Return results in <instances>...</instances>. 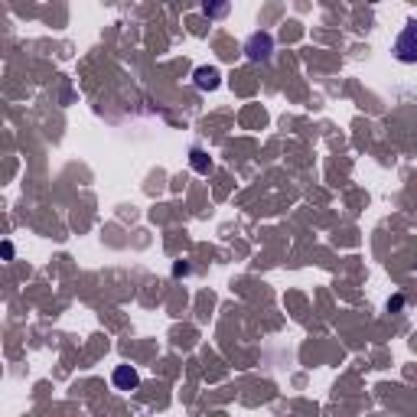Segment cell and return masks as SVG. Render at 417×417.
<instances>
[{"instance_id":"obj_5","label":"cell","mask_w":417,"mask_h":417,"mask_svg":"<svg viewBox=\"0 0 417 417\" xmlns=\"http://www.w3.org/2000/svg\"><path fill=\"white\" fill-rule=\"evenodd\" d=\"M189 163H193L196 173H208V170H212V160H208V153L202 151V147H193V151H189Z\"/></svg>"},{"instance_id":"obj_1","label":"cell","mask_w":417,"mask_h":417,"mask_svg":"<svg viewBox=\"0 0 417 417\" xmlns=\"http://www.w3.org/2000/svg\"><path fill=\"white\" fill-rule=\"evenodd\" d=\"M394 59L405 66H417V20H407L401 36L394 39Z\"/></svg>"},{"instance_id":"obj_3","label":"cell","mask_w":417,"mask_h":417,"mask_svg":"<svg viewBox=\"0 0 417 417\" xmlns=\"http://www.w3.org/2000/svg\"><path fill=\"white\" fill-rule=\"evenodd\" d=\"M193 81H196V88H202V92H215L222 85V72L215 66H199L193 72Z\"/></svg>"},{"instance_id":"obj_6","label":"cell","mask_w":417,"mask_h":417,"mask_svg":"<svg viewBox=\"0 0 417 417\" xmlns=\"http://www.w3.org/2000/svg\"><path fill=\"white\" fill-rule=\"evenodd\" d=\"M202 10H206L208 17H222V13L229 10V7H208V3H206V7H202Z\"/></svg>"},{"instance_id":"obj_4","label":"cell","mask_w":417,"mask_h":417,"mask_svg":"<svg viewBox=\"0 0 417 417\" xmlns=\"http://www.w3.org/2000/svg\"><path fill=\"white\" fill-rule=\"evenodd\" d=\"M111 382H115L117 391H134V388L140 385V375H137L134 365H117L115 375H111Z\"/></svg>"},{"instance_id":"obj_2","label":"cell","mask_w":417,"mask_h":417,"mask_svg":"<svg viewBox=\"0 0 417 417\" xmlns=\"http://www.w3.org/2000/svg\"><path fill=\"white\" fill-rule=\"evenodd\" d=\"M271 52H274V36L271 33H251L248 36V43H244V56L251 59V62H271Z\"/></svg>"}]
</instances>
